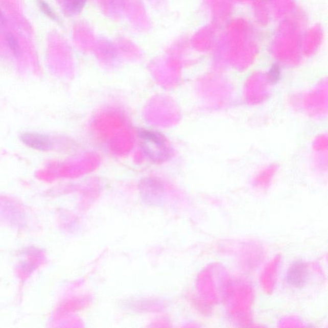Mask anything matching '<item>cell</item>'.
<instances>
[{
    "label": "cell",
    "instance_id": "obj_1",
    "mask_svg": "<svg viewBox=\"0 0 328 328\" xmlns=\"http://www.w3.org/2000/svg\"><path fill=\"white\" fill-rule=\"evenodd\" d=\"M140 147L153 162L162 163L170 157V148L160 133L150 130L138 131Z\"/></svg>",
    "mask_w": 328,
    "mask_h": 328
},
{
    "label": "cell",
    "instance_id": "obj_2",
    "mask_svg": "<svg viewBox=\"0 0 328 328\" xmlns=\"http://www.w3.org/2000/svg\"><path fill=\"white\" fill-rule=\"evenodd\" d=\"M22 143L28 147L42 151H49L52 147V143L49 136L34 132H27L21 135Z\"/></svg>",
    "mask_w": 328,
    "mask_h": 328
},
{
    "label": "cell",
    "instance_id": "obj_3",
    "mask_svg": "<svg viewBox=\"0 0 328 328\" xmlns=\"http://www.w3.org/2000/svg\"><path fill=\"white\" fill-rule=\"evenodd\" d=\"M307 266L302 262H295L289 267L287 274V282L294 287H302L307 282Z\"/></svg>",
    "mask_w": 328,
    "mask_h": 328
},
{
    "label": "cell",
    "instance_id": "obj_4",
    "mask_svg": "<svg viewBox=\"0 0 328 328\" xmlns=\"http://www.w3.org/2000/svg\"><path fill=\"white\" fill-rule=\"evenodd\" d=\"M37 2L38 7H39L40 11L43 12L46 16L50 17V19L54 20V21H57L58 17L57 15L55 14L54 10L50 7L44 0H37Z\"/></svg>",
    "mask_w": 328,
    "mask_h": 328
},
{
    "label": "cell",
    "instance_id": "obj_5",
    "mask_svg": "<svg viewBox=\"0 0 328 328\" xmlns=\"http://www.w3.org/2000/svg\"><path fill=\"white\" fill-rule=\"evenodd\" d=\"M87 0H72L68 9L67 13L76 14L80 13L86 4Z\"/></svg>",
    "mask_w": 328,
    "mask_h": 328
},
{
    "label": "cell",
    "instance_id": "obj_6",
    "mask_svg": "<svg viewBox=\"0 0 328 328\" xmlns=\"http://www.w3.org/2000/svg\"><path fill=\"white\" fill-rule=\"evenodd\" d=\"M7 41L8 43L10 49L16 57H19L20 55V49L18 42L15 37L11 34L7 35Z\"/></svg>",
    "mask_w": 328,
    "mask_h": 328
},
{
    "label": "cell",
    "instance_id": "obj_7",
    "mask_svg": "<svg viewBox=\"0 0 328 328\" xmlns=\"http://www.w3.org/2000/svg\"><path fill=\"white\" fill-rule=\"evenodd\" d=\"M279 74L280 71L278 65L277 64L273 65V66L272 67L271 71H270V79H271V81H275V82H276L277 79H278Z\"/></svg>",
    "mask_w": 328,
    "mask_h": 328
},
{
    "label": "cell",
    "instance_id": "obj_8",
    "mask_svg": "<svg viewBox=\"0 0 328 328\" xmlns=\"http://www.w3.org/2000/svg\"><path fill=\"white\" fill-rule=\"evenodd\" d=\"M59 1L63 7H64V11L67 12L72 0H59Z\"/></svg>",
    "mask_w": 328,
    "mask_h": 328
},
{
    "label": "cell",
    "instance_id": "obj_9",
    "mask_svg": "<svg viewBox=\"0 0 328 328\" xmlns=\"http://www.w3.org/2000/svg\"><path fill=\"white\" fill-rule=\"evenodd\" d=\"M5 19L3 16V14H2L1 11H0V26H2L4 24Z\"/></svg>",
    "mask_w": 328,
    "mask_h": 328
}]
</instances>
